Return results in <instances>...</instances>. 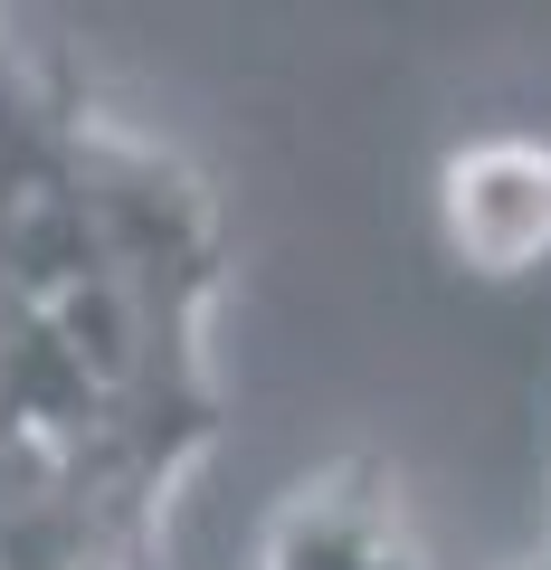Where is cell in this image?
Masks as SVG:
<instances>
[{
    "instance_id": "4",
    "label": "cell",
    "mask_w": 551,
    "mask_h": 570,
    "mask_svg": "<svg viewBox=\"0 0 551 570\" xmlns=\"http://www.w3.org/2000/svg\"><path fill=\"white\" fill-rule=\"evenodd\" d=\"M532 570H551V551H542V561H532Z\"/></svg>"
},
{
    "instance_id": "3",
    "label": "cell",
    "mask_w": 551,
    "mask_h": 570,
    "mask_svg": "<svg viewBox=\"0 0 551 570\" xmlns=\"http://www.w3.org/2000/svg\"><path fill=\"white\" fill-rule=\"evenodd\" d=\"M257 570H429L400 523V485L371 456H333L266 513Z\"/></svg>"
},
{
    "instance_id": "1",
    "label": "cell",
    "mask_w": 551,
    "mask_h": 570,
    "mask_svg": "<svg viewBox=\"0 0 551 570\" xmlns=\"http://www.w3.org/2000/svg\"><path fill=\"white\" fill-rule=\"evenodd\" d=\"M209 181L67 58L0 48V570H152L219 448Z\"/></svg>"
},
{
    "instance_id": "2",
    "label": "cell",
    "mask_w": 551,
    "mask_h": 570,
    "mask_svg": "<svg viewBox=\"0 0 551 570\" xmlns=\"http://www.w3.org/2000/svg\"><path fill=\"white\" fill-rule=\"evenodd\" d=\"M437 238L466 276L551 266V134H466L437 163Z\"/></svg>"
}]
</instances>
